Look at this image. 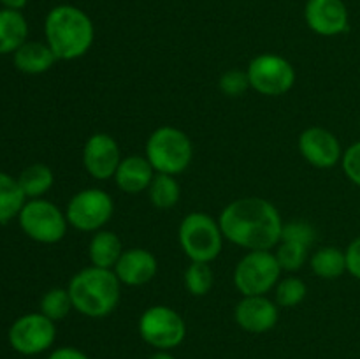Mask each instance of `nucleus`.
Segmentation results:
<instances>
[{"label": "nucleus", "mask_w": 360, "mask_h": 359, "mask_svg": "<svg viewBox=\"0 0 360 359\" xmlns=\"http://www.w3.org/2000/svg\"><path fill=\"white\" fill-rule=\"evenodd\" d=\"M214 282L213 270L210 263H190L185 271V287L195 298L206 296L211 291Z\"/></svg>", "instance_id": "obj_27"}, {"label": "nucleus", "mask_w": 360, "mask_h": 359, "mask_svg": "<svg viewBox=\"0 0 360 359\" xmlns=\"http://www.w3.org/2000/svg\"><path fill=\"white\" fill-rule=\"evenodd\" d=\"M146 192L151 204L158 210H172L181 199V185L172 175L157 172Z\"/></svg>", "instance_id": "obj_24"}, {"label": "nucleus", "mask_w": 360, "mask_h": 359, "mask_svg": "<svg viewBox=\"0 0 360 359\" xmlns=\"http://www.w3.org/2000/svg\"><path fill=\"white\" fill-rule=\"evenodd\" d=\"M218 88L224 95L227 97H241L246 94V90L250 88V80L248 73L246 70L239 69H231L227 73H224L218 80Z\"/></svg>", "instance_id": "obj_30"}, {"label": "nucleus", "mask_w": 360, "mask_h": 359, "mask_svg": "<svg viewBox=\"0 0 360 359\" xmlns=\"http://www.w3.org/2000/svg\"><path fill=\"white\" fill-rule=\"evenodd\" d=\"M115 201L102 189H83L67 203L65 217L70 227L83 232H97L111 220Z\"/></svg>", "instance_id": "obj_8"}, {"label": "nucleus", "mask_w": 360, "mask_h": 359, "mask_svg": "<svg viewBox=\"0 0 360 359\" xmlns=\"http://www.w3.org/2000/svg\"><path fill=\"white\" fill-rule=\"evenodd\" d=\"M56 56L48 46V42L27 41L13 53V63L20 73L37 76L44 74L55 65Z\"/></svg>", "instance_id": "obj_18"}, {"label": "nucleus", "mask_w": 360, "mask_h": 359, "mask_svg": "<svg viewBox=\"0 0 360 359\" xmlns=\"http://www.w3.org/2000/svg\"><path fill=\"white\" fill-rule=\"evenodd\" d=\"M120 162H122V153L111 134L95 132L88 137L83 146V165L91 178H115Z\"/></svg>", "instance_id": "obj_13"}, {"label": "nucleus", "mask_w": 360, "mask_h": 359, "mask_svg": "<svg viewBox=\"0 0 360 359\" xmlns=\"http://www.w3.org/2000/svg\"><path fill=\"white\" fill-rule=\"evenodd\" d=\"M148 359H174V355L169 351H157L155 354H151Z\"/></svg>", "instance_id": "obj_35"}, {"label": "nucleus", "mask_w": 360, "mask_h": 359, "mask_svg": "<svg viewBox=\"0 0 360 359\" xmlns=\"http://www.w3.org/2000/svg\"><path fill=\"white\" fill-rule=\"evenodd\" d=\"M18 183L27 199H41L55 185V172L51 171L49 165L35 162V164L27 165L20 172Z\"/></svg>", "instance_id": "obj_21"}, {"label": "nucleus", "mask_w": 360, "mask_h": 359, "mask_svg": "<svg viewBox=\"0 0 360 359\" xmlns=\"http://www.w3.org/2000/svg\"><path fill=\"white\" fill-rule=\"evenodd\" d=\"M70 310H74V306L67 289L53 287L41 298V310L39 312L44 313L53 322L65 319Z\"/></svg>", "instance_id": "obj_26"}, {"label": "nucleus", "mask_w": 360, "mask_h": 359, "mask_svg": "<svg viewBox=\"0 0 360 359\" xmlns=\"http://www.w3.org/2000/svg\"><path fill=\"white\" fill-rule=\"evenodd\" d=\"M250 88L266 97H280L292 90L295 69L287 58L274 53H262L248 63Z\"/></svg>", "instance_id": "obj_10"}, {"label": "nucleus", "mask_w": 360, "mask_h": 359, "mask_svg": "<svg viewBox=\"0 0 360 359\" xmlns=\"http://www.w3.org/2000/svg\"><path fill=\"white\" fill-rule=\"evenodd\" d=\"M48 359H90L83 351L76 347H58L48 355Z\"/></svg>", "instance_id": "obj_33"}, {"label": "nucleus", "mask_w": 360, "mask_h": 359, "mask_svg": "<svg viewBox=\"0 0 360 359\" xmlns=\"http://www.w3.org/2000/svg\"><path fill=\"white\" fill-rule=\"evenodd\" d=\"M304 20L315 34L334 37L348 30V9L343 0H308Z\"/></svg>", "instance_id": "obj_15"}, {"label": "nucleus", "mask_w": 360, "mask_h": 359, "mask_svg": "<svg viewBox=\"0 0 360 359\" xmlns=\"http://www.w3.org/2000/svg\"><path fill=\"white\" fill-rule=\"evenodd\" d=\"M123 253V243L120 236L112 231L94 232L90 243H88V257L91 266L104 267V270H115L116 263Z\"/></svg>", "instance_id": "obj_19"}, {"label": "nucleus", "mask_w": 360, "mask_h": 359, "mask_svg": "<svg viewBox=\"0 0 360 359\" xmlns=\"http://www.w3.org/2000/svg\"><path fill=\"white\" fill-rule=\"evenodd\" d=\"M139 334L148 345L157 351H171L183 344L186 336V324L174 308L165 305L150 306L141 315Z\"/></svg>", "instance_id": "obj_9"}, {"label": "nucleus", "mask_w": 360, "mask_h": 359, "mask_svg": "<svg viewBox=\"0 0 360 359\" xmlns=\"http://www.w3.org/2000/svg\"><path fill=\"white\" fill-rule=\"evenodd\" d=\"M25 203L27 197L18 183V178L0 171V225L18 218Z\"/></svg>", "instance_id": "obj_23"}, {"label": "nucleus", "mask_w": 360, "mask_h": 359, "mask_svg": "<svg viewBox=\"0 0 360 359\" xmlns=\"http://www.w3.org/2000/svg\"><path fill=\"white\" fill-rule=\"evenodd\" d=\"M28 0H0L6 9H14V11H21L25 6H27Z\"/></svg>", "instance_id": "obj_34"}, {"label": "nucleus", "mask_w": 360, "mask_h": 359, "mask_svg": "<svg viewBox=\"0 0 360 359\" xmlns=\"http://www.w3.org/2000/svg\"><path fill=\"white\" fill-rule=\"evenodd\" d=\"M67 291L76 312L90 319H102L118 306L122 282L112 270L88 266L70 278Z\"/></svg>", "instance_id": "obj_3"}, {"label": "nucleus", "mask_w": 360, "mask_h": 359, "mask_svg": "<svg viewBox=\"0 0 360 359\" xmlns=\"http://www.w3.org/2000/svg\"><path fill=\"white\" fill-rule=\"evenodd\" d=\"M309 246L295 241H280L274 250L278 263L283 271H299L308 260Z\"/></svg>", "instance_id": "obj_28"}, {"label": "nucleus", "mask_w": 360, "mask_h": 359, "mask_svg": "<svg viewBox=\"0 0 360 359\" xmlns=\"http://www.w3.org/2000/svg\"><path fill=\"white\" fill-rule=\"evenodd\" d=\"M221 232L227 241L246 250H273L281 239L283 220L271 201L241 197L221 210Z\"/></svg>", "instance_id": "obj_1"}, {"label": "nucleus", "mask_w": 360, "mask_h": 359, "mask_svg": "<svg viewBox=\"0 0 360 359\" xmlns=\"http://www.w3.org/2000/svg\"><path fill=\"white\" fill-rule=\"evenodd\" d=\"M345 256H347V271L352 277L360 280V236L347 246Z\"/></svg>", "instance_id": "obj_32"}, {"label": "nucleus", "mask_w": 360, "mask_h": 359, "mask_svg": "<svg viewBox=\"0 0 360 359\" xmlns=\"http://www.w3.org/2000/svg\"><path fill=\"white\" fill-rule=\"evenodd\" d=\"M144 157L160 175H179L192 164V139L178 127L164 125L150 134L144 148Z\"/></svg>", "instance_id": "obj_4"}, {"label": "nucleus", "mask_w": 360, "mask_h": 359, "mask_svg": "<svg viewBox=\"0 0 360 359\" xmlns=\"http://www.w3.org/2000/svg\"><path fill=\"white\" fill-rule=\"evenodd\" d=\"M158 270L157 257L146 248H129L123 250L122 257L116 263L115 273L122 285L129 287H141L150 284Z\"/></svg>", "instance_id": "obj_16"}, {"label": "nucleus", "mask_w": 360, "mask_h": 359, "mask_svg": "<svg viewBox=\"0 0 360 359\" xmlns=\"http://www.w3.org/2000/svg\"><path fill=\"white\" fill-rule=\"evenodd\" d=\"M234 319L241 329L260 334L273 329L280 319L276 301L267 296H243L234 308Z\"/></svg>", "instance_id": "obj_14"}, {"label": "nucleus", "mask_w": 360, "mask_h": 359, "mask_svg": "<svg viewBox=\"0 0 360 359\" xmlns=\"http://www.w3.org/2000/svg\"><path fill=\"white\" fill-rule=\"evenodd\" d=\"M311 271L323 280H336L347 271V256L338 246H322L309 257Z\"/></svg>", "instance_id": "obj_22"}, {"label": "nucleus", "mask_w": 360, "mask_h": 359, "mask_svg": "<svg viewBox=\"0 0 360 359\" xmlns=\"http://www.w3.org/2000/svg\"><path fill=\"white\" fill-rule=\"evenodd\" d=\"M56 338V326L41 312L25 313L9 327L7 340L13 351L21 355H37L51 348Z\"/></svg>", "instance_id": "obj_11"}, {"label": "nucleus", "mask_w": 360, "mask_h": 359, "mask_svg": "<svg viewBox=\"0 0 360 359\" xmlns=\"http://www.w3.org/2000/svg\"><path fill=\"white\" fill-rule=\"evenodd\" d=\"M179 245L192 263H211L224 246L220 222L204 211H193L183 218L178 231Z\"/></svg>", "instance_id": "obj_5"}, {"label": "nucleus", "mask_w": 360, "mask_h": 359, "mask_svg": "<svg viewBox=\"0 0 360 359\" xmlns=\"http://www.w3.org/2000/svg\"><path fill=\"white\" fill-rule=\"evenodd\" d=\"M299 151L316 169H330L343 158V148L336 134L323 127H308L297 141Z\"/></svg>", "instance_id": "obj_12"}, {"label": "nucleus", "mask_w": 360, "mask_h": 359, "mask_svg": "<svg viewBox=\"0 0 360 359\" xmlns=\"http://www.w3.org/2000/svg\"><path fill=\"white\" fill-rule=\"evenodd\" d=\"M281 266L271 250H248L234 270V285L243 296H266L281 278Z\"/></svg>", "instance_id": "obj_7"}, {"label": "nucleus", "mask_w": 360, "mask_h": 359, "mask_svg": "<svg viewBox=\"0 0 360 359\" xmlns=\"http://www.w3.org/2000/svg\"><path fill=\"white\" fill-rule=\"evenodd\" d=\"M155 169L146 157L141 155H129L122 158L118 169L115 172V182L122 192L136 196L150 189L155 178Z\"/></svg>", "instance_id": "obj_17"}, {"label": "nucleus", "mask_w": 360, "mask_h": 359, "mask_svg": "<svg viewBox=\"0 0 360 359\" xmlns=\"http://www.w3.org/2000/svg\"><path fill=\"white\" fill-rule=\"evenodd\" d=\"M315 239H316V231L308 220H301V218H297V220H290L287 222V224L283 222L280 241H295L311 248Z\"/></svg>", "instance_id": "obj_29"}, {"label": "nucleus", "mask_w": 360, "mask_h": 359, "mask_svg": "<svg viewBox=\"0 0 360 359\" xmlns=\"http://www.w3.org/2000/svg\"><path fill=\"white\" fill-rule=\"evenodd\" d=\"M46 42L56 60H77L90 51L95 39L91 18L70 4L53 7L44 20Z\"/></svg>", "instance_id": "obj_2"}, {"label": "nucleus", "mask_w": 360, "mask_h": 359, "mask_svg": "<svg viewBox=\"0 0 360 359\" xmlns=\"http://www.w3.org/2000/svg\"><path fill=\"white\" fill-rule=\"evenodd\" d=\"M341 165L347 175V178L360 189V141L352 144L350 148L343 151V158H341Z\"/></svg>", "instance_id": "obj_31"}, {"label": "nucleus", "mask_w": 360, "mask_h": 359, "mask_svg": "<svg viewBox=\"0 0 360 359\" xmlns=\"http://www.w3.org/2000/svg\"><path fill=\"white\" fill-rule=\"evenodd\" d=\"M308 294V285L299 277H285L274 287V301L278 306L294 308L301 305Z\"/></svg>", "instance_id": "obj_25"}, {"label": "nucleus", "mask_w": 360, "mask_h": 359, "mask_svg": "<svg viewBox=\"0 0 360 359\" xmlns=\"http://www.w3.org/2000/svg\"><path fill=\"white\" fill-rule=\"evenodd\" d=\"M20 227L32 241L42 245H55L62 241L67 234L65 211L60 210L55 203L44 199H27L18 215Z\"/></svg>", "instance_id": "obj_6"}, {"label": "nucleus", "mask_w": 360, "mask_h": 359, "mask_svg": "<svg viewBox=\"0 0 360 359\" xmlns=\"http://www.w3.org/2000/svg\"><path fill=\"white\" fill-rule=\"evenodd\" d=\"M27 37L28 23L21 11L0 9V55H13Z\"/></svg>", "instance_id": "obj_20"}]
</instances>
